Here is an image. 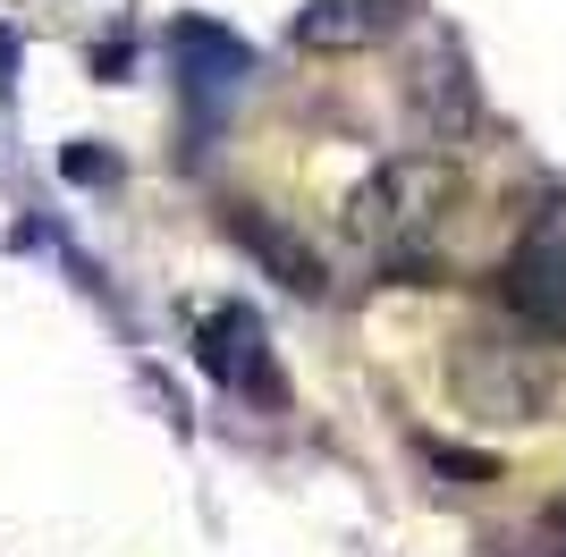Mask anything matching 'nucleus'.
Instances as JSON below:
<instances>
[{"label":"nucleus","mask_w":566,"mask_h":557,"mask_svg":"<svg viewBox=\"0 0 566 557\" xmlns=\"http://www.w3.org/2000/svg\"><path fill=\"white\" fill-rule=\"evenodd\" d=\"M449 211H457V169L440 153H406V161H380L347 195V237L380 262H415L449 229Z\"/></svg>","instance_id":"obj_1"},{"label":"nucleus","mask_w":566,"mask_h":557,"mask_svg":"<svg viewBox=\"0 0 566 557\" xmlns=\"http://www.w3.org/2000/svg\"><path fill=\"white\" fill-rule=\"evenodd\" d=\"M449 389H457V406L482 414V422H533L549 406V364L507 347V338H457Z\"/></svg>","instance_id":"obj_2"},{"label":"nucleus","mask_w":566,"mask_h":557,"mask_svg":"<svg viewBox=\"0 0 566 557\" xmlns=\"http://www.w3.org/2000/svg\"><path fill=\"white\" fill-rule=\"evenodd\" d=\"M507 313L524 329H542V338H566V229H542L524 237L516 254H507Z\"/></svg>","instance_id":"obj_3"},{"label":"nucleus","mask_w":566,"mask_h":557,"mask_svg":"<svg viewBox=\"0 0 566 557\" xmlns=\"http://www.w3.org/2000/svg\"><path fill=\"white\" fill-rule=\"evenodd\" d=\"M203 364L229 380V389H254V397H280V371H271V347H262V322L245 313V304H220V313H203Z\"/></svg>","instance_id":"obj_4"},{"label":"nucleus","mask_w":566,"mask_h":557,"mask_svg":"<svg viewBox=\"0 0 566 557\" xmlns=\"http://www.w3.org/2000/svg\"><path fill=\"white\" fill-rule=\"evenodd\" d=\"M229 229H237V245H245V254H254L262 271L280 278V287H296V296H322V287H331V271H322V254H313V245H305V237H296V229H280L271 211H254V203H245V211H237V220H229Z\"/></svg>","instance_id":"obj_5"},{"label":"nucleus","mask_w":566,"mask_h":557,"mask_svg":"<svg viewBox=\"0 0 566 557\" xmlns=\"http://www.w3.org/2000/svg\"><path fill=\"white\" fill-rule=\"evenodd\" d=\"M398 25V0H305L296 9V43L305 51H373Z\"/></svg>","instance_id":"obj_6"},{"label":"nucleus","mask_w":566,"mask_h":557,"mask_svg":"<svg viewBox=\"0 0 566 557\" xmlns=\"http://www.w3.org/2000/svg\"><path fill=\"white\" fill-rule=\"evenodd\" d=\"M549 524H558V533H566V498H558V507H549Z\"/></svg>","instance_id":"obj_7"}]
</instances>
